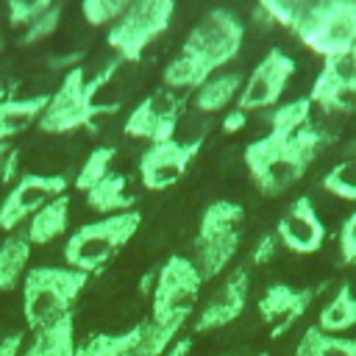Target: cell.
<instances>
[{"label":"cell","instance_id":"obj_1","mask_svg":"<svg viewBox=\"0 0 356 356\" xmlns=\"http://www.w3.org/2000/svg\"><path fill=\"white\" fill-rule=\"evenodd\" d=\"M264 25H281L323 58L356 47V0H264L253 11Z\"/></svg>","mask_w":356,"mask_h":356},{"label":"cell","instance_id":"obj_2","mask_svg":"<svg viewBox=\"0 0 356 356\" xmlns=\"http://www.w3.org/2000/svg\"><path fill=\"white\" fill-rule=\"evenodd\" d=\"M328 131L312 122L295 134L267 131L245 147L242 159L256 189L267 197H275L292 189L306 175V170L314 164L317 153L328 145Z\"/></svg>","mask_w":356,"mask_h":356},{"label":"cell","instance_id":"obj_3","mask_svg":"<svg viewBox=\"0 0 356 356\" xmlns=\"http://www.w3.org/2000/svg\"><path fill=\"white\" fill-rule=\"evenodd\" d=\"M122 61L114 58L108 64H103L97 72H92L86 78V70L78 64L72 70L64 72V78L58 81L56 92H50V100L39 117V131L42 134H53V136H61V134H72V131H81V128H89L95 131V120L100 114H114V106H100L97 103V95L100 89L114 78L117 67Z\"/></svg>","mask_w":356,"mask_h":356},{"label":"cell","instance_id":"obj_4","mask_svg":"<svg viewBox=\"0 0 356 356\" xmlns=\"http://www.w3.org/2000/svg\"><path fill=\"white\" fill-rule=\"evenodd\" d=\"M89 275L72 267H28L22 278V320L28 331H36L72 312L75 300L86 289Z\"/></svg>","mask_w":356,"mask_h":356},{"label":"cell","instance_id":"obj_5","mask_svg":"<svg viewBox=\"0 0 356 356\" xmlns=\"http://www.w3.org/2000/svg\"><path fill=\"white\" fill-rule=\"evenodd\" d=\"M142 214L134 211H122V214H108V217H97L92 222L78 225L67 242H64V267H72L83 275L103 270L139 231Z\"/></svg>","mask_w":356,"mask_h":356},{"label":"cell","instance_id":"obj_6","mask_svg":"<svg viewBox=\"0 0 356 356\" xmlns=\"http://www.w3.org/2000/svg\"><path fill=\"white\" fill-rule=\"evenodd\" d=\"M245 209L234 200H211L197 222V234L192 239V264L203 275V281L217 278L236 256L242 242Z\"/></svg>","mask_w":356,"mask_h":356},{"label":"cell","instance_id":"obj_7","mask_svg":"<svg viewBox=\"0 0 356 356\" xmlns=\"http://www.w3.org/2000/svg\"><path fill=\"white\" fill-rule=\"evenodd\" d=\"M203 275L189 256L172 253L159 267L153 292H150V323L156 325H186L189 314L203 289Z\"/></svg>","mask_w":356,"mask_h":356},{"label":"cell","instance_id":"obj_8","mask_svg":"<svg viewBox=\"0 0 356 356\" xmlns=\"http://www.w3.org/2000/svg\"><path fill=\"white\" fill-rule=\"evenodd\" d=\"M175 14L172 0H134L122 11V17L108 28L106 44L117 53L120 61H142L147 44L159 39Z\"/></svg>","mask_w":356,"mask_h":356},{"label":"cell","instance_id":"obj_9","mask_svg":"<svg viewBox=\"0 0 356 356\" xmlns=\"http://www.w3.org/2000/svg\"><path fill=\"white\" fill-rule=\"evenodd\" d=\"M245 42V22L231 8H211L186 33L181 53L197 58L211 75L231 64Z\"/></svg>","mask_w":356,"mask_h":356},{"label":"cell","instance_id":"obj_10","mask_svg":"<svg viewBox=\"0 0 356 356\" xmlns=\"http://www.w3.org/2000/svg\"><path fill=\"white\" fill-rule=\"evenodd\" d=\"M67 195V175L64 172H19V178L8 186L6 197L0 200V228L19 231L22 222L44 209L50 200Z\"/></svg>","mask_w":356,"mask_h":356},{"label":"cell","instance_id":"obj_11","mask_svg":"<svg viewBox=\"0 0 356 356\" xmlns=\"http://www.w3.org/2000/svg\"><path fill=\"white\" fill-rule=\"evenodd\" d=\"M181 108H184V100L175 92L159 86L128 111L122 122V134L131 139H145L150 145L170 142L175 139Z\"/></svg>","mask_w":356,"mask_h":356},{"label":"cell","instance_id":"obj_12","mask_svg":"<svg viewBox=\"0 0 356 356\" xmlns=\"http://www.w3.org/2000/svg\"><path fill=\"white\" fill-rule=\"evenodd\" d=\"M200 147H203V136L147 145L139 156L142 186L150 192H164V189L175 186L186 175V170L195 161V156L200 153Z\"/></svg>","mask_w":356,"mask_h":356},{"label":"cell","instance_id":"obj_13","mask_svg":"<svg viewBox=\"0 0 356 356\" xmlns=\"http://www.w3.org/2000/svg\"><path fill=\"white\" fill-rule=\"evenodd\" d=\"M292 75H295V58L289 53H284L281 47H270L264 53V58L242 81L236 108H242L245 114L261 111V108H275Z\"/></svg>","mask_w":356,"mask_h":356},{"label":"cell","instance_id":"obj_14","mask_svg":"<svg viewBox=\"0 0 356 356\" xmlns=\"http://www.w3.org/2000/svg\"><path fill=\"white\" fill-rule=\"evenodd\" d=\"M312 106H320L328 114L356 111V56H337L323 58V67L306 95Z\"/></svg>","mask_w":356,"mask_h":356},{"label":"cell","instance_id":"obj_15","mask_svg":"<svg viewBox=\"0 0 356 356\" xmlns=\"http://www.w3.org/2000/svg\"><path fill=\"white\" fill-rule=\"evenodd\" d=\"M248 295H250V273L248 267H236L234 273H228L222 286L200 306V312L192 320V334H209L231 325L245 312Z\"/></svg>","mask_w":356,"mask_h":356},{"label":"cell","instance_id":"obj_16","mask_svg":"<svg viewBox=\"0 0 356 356\" xmlns=\"http://www.w3.org/2000/svg\"><path fill=\"white\" fill-rule=\"evenodd\" d=\"M317 289L314 286H289V284H270L256 309H259V317L261 323L270 328V337L278 339L284 337L312 306Z\"/></svg>","mask_w":356,"mask_h":356},{"label":"cell","instance_id":"obj_17","mask_svg":"<svg viewBox=\"0 0 356 356\" xmlns=\"http://www.w3.org/2000/svg\"><path fill=\"white\" fill-rule=\"evenodd\" d=\"M275 239H278V245H284L286 250L300 253V256H312L323 248L325 225L309 197H298L284 209V214L278 217V225H275Z\"/></svg>","mask_w":356,"mask_h":356},{"label":"cell","instance_id":"obj_18","mask_svg":"<svg viewBox=\"0 0 356 356\" xmlns=\"http://www.w3.org/2000/svg\"><path fill=\"white\" fill-rule=\"evenodd\" d=\"M75 312L31 331L28 345L19 356H75Z\"/></svg>","mask_w":356,"mask_h":356},{"label":"cell","instance_id":"obj_19","mask_svg":"<svg viewBox=\"0 0 356 356\" xmlns=\"http://www.w3.org/2000/svg\"><path fill=\"white\" fill-rule=\"evenodd\" d=\"M47 100H50V92H39V95H28V97H11L8 95L0 103V145L11 142L14 136H19L31 125H36Z\"/></svg>","mask_w":356,"mask_h":356},{"label":"cell","instance_id":"obj_20","mask_svg":"<svg viewBox=\"0 0 356 356\" xmlns=\"http://www.w3.org/2000/svg\"><path fill=\"white\" fill-rule=\"evenodd\" d=\"M83 200H86V209L97 211L100 217L134 211V203H136V197L128 195V178L122 172H108L100 184L83 192Z\"/></svg>","mask_w":356,"mask_h":356},{"label":"cell","instance_id":"obj_21","mask_svg":"<svg viewBox=\"0 0 356 356\" xmlns=\"http://www.w3.org/2000/svg\"><path fill=\"white\" fill-rule=\"evenodd\" d=\"M242 92V75L239 72H214L206 83H200L192 92V106L197 114H217L228 108Z\"/></svg>","mask_w":356,"mask_h":356},{"label":"cell","instance_id":"obj_22","mask_svg":"<svg viewBox=\"0 0 356 356\" xmlns=\"http://www.w3.org/2000/svg\"><path fill=\"white\" fill-rule=\"evenodd\" d=\"M31 250H33V245L28 242L25 228L11 231L0 242V292H11L19 286V281L28 273Z\"/></svg>","mask_w":356,"mask_h":356},{"label":"cell","instance_id":"obj_23","mask_svg":"<svg viewBox=\"0 0 356 356\" xmlns=\"http://www.w3.org/2000/svg\"><path fill=\"white\" fill-rule=\"evenodd\" d=\"M67 225H70V195H61L28 220L25 234H28V242L36 248V245H50L58 236H64Z\"/></svg>","mask_w":356,"mask_h":356},{"label":"cell","instance_id":"obj_24","mask_svg":"<svg viewBox=\"0 0 356 356\" xmlns=\"http://www.w3.org/2000/svg\"><path fill=\"white\" fill-rule=\"evenodd\" d=\"M320 331L325 334H342V331H350L356 325V295L350 289V284H339L337 292L328 298V303L320 309L317 314V323H314Z\"/></svg>","mask_w":356,"mask_h":356},{"label":"cell","instance_id":"obj_25","mask_svg":"<svg viewBox=\"0 0 356 356\" xmlns=\"http://www.w3.org/2000/svg\"><path fill=\"white\" fill-rule=\"evenodd\" d=\"M292 356H356V337H337L309 325L300 334Z\"/></svg>","mask_w":356,"mask_h":356},{"label":"cell","instance_id":"obj_26","mask_svg":"<svg viewBox=\"0 0 356 356\" xmlns=\"http://www.w3.org/2000/svg\"><path fill=\"white\" fill-rule=\"evenodd\" d=\"M211 78V72L192 56L178 53L172 61H167V67L161 70V86L170 92H195L200 83H206Z\"/></svg>","mask_w":356,"mask_h":356},{"label":"cell","instance_id":"obj_27","mask_svg":"<svg viewBox=\"0 0 356 356\" xmlns=\"http://www.w3.org/2000/svg\"><path fill=\"white\" fill-rule=\"evenodd\" d=\"M139 331H142V320L125 331H117V334L97 331L75 348V356H131L134 345L139 342Z\"/></svg>","mask_w":356,"mask_h":356},{"label":"cell","instance_id":"obj_28","mask_svg":"<svg viewBox=\"0 0 356 356\" xmlns=\"http://www.w3.org/2000/svg\"><path fill=\"white\" fill-rule=\"evenodd\" d=\"M312 122V100L309 97H295L289 103H278L267 114V125L275 134H295Z\"/></svg>","mask_w":356,"mask_h":356},{"label":"cell","instance_id":"obj_29","mask_svg":"<svg viewBox=\"0 0 356 356\" xmlns=\"http://www.w3.org/2000/svg\"><path fill=\"white\" fill-rule=\"evenodd\" d=\"M114 156H117V150H114L111 145H100V147L89 150L86 159L81 161L75 178H72L75 189H78V192H89L95 184H100V181L111 172V161H114Z\"/></svg>","mask_w":356,"mask_h":356},{"label":"cell","instance_id":"obj_30","mask_svg":"<svg viewBox=\"0 0 356 356\" xmlns=\"http://www.w3.org/2000/svg\"><path fill=\"white\" fill-rule=\"evenodd\" d=\"M178 331L181 325H156L150 320H142L139 342L134 345L131 356H164L170 345L178 339Z\"/></svg>","mask_w":356,"mask_h":356},{"label":"cell","instance_id":"obj_31","mask_svg":"<svg viewBox=\"0 0 356 356\" xmlns=\"http://www.w3.org/2000/svg\"><path fill=\"white\" fill-rule=\"evenodd\" d=\"M320 186H323L328 195L339 197V200H356V156H353V159H345V161H339V164H334V167L323 175Z\"/></svg>","mask_w":356,"mask_h":356},{"label":"cell","instance_id":"obj_32","mask_svg":"<svg viewBox=\"0 0 356 356\" xmlns=\"http://www.w3.org/2000/svg\"><path fill=\"white\" fill-rule=\"evenodd\" d=\"M61 17H64V3H53V6H50V8L36 19V22H31V25L19 33L17 44H19V47H31V44H39V42L50 39V36L58 31Z\"/></svg>","mask_w":356,"mask_h":356},{"label":"cell","instance_id":"obj_33","mask_svg":"<svg viewBox=\"0 0 356 356\" xmlns=\"http://www.w3.org/2000/svg\"><path fill=\"white\" fill-rule=\"evenodd\" d=\"M128 3L131 0H83L81 3V14H83L86 25H92V28H100V25L111 28L122 17Z\"/></svg>","mask_w":356,"mask_h":356},{"label":"cell","instance_id":"obj_34","mask_svg":"<svg viewBox=\"0 0 356 356\" xmlns=\"http://www.w3.org/2000/svg\"><path fill=\"white\" fill-rule=\"evenodd\" d=\"M53 6V0H8L6 11H8V25L11 28H28L31 22H36L47 8Z\"/></svg>","mask_w":356,"mask_h":356},{"label":"cell","instance_id":"obj_35","mask_svg":"<svg viewBox=\"0 0 356 356\" xmlns=\"http://www.w3.org/2000/svg\"><path fill=\"white\" fill-rule=\"evenodd\" d=\"M339 259L345 264H356V209L339 225Z\"/></svg>","mask_w":356,"mask_h":356},{"label":"cell","instance_id":"obj_36","mask_svg":"<svg viewBox=\"0 0 356 356\" xmlns=\"http://www.w3.org/2000/svg\"><path fill=\"white\" fill-rule=\"evenodd\" d=\"M275 250H278V239H275V234H261L259 242H256L253 250H250V264H256V267L270 264V261L275 259Z\"/></svg>","mask_w":356,"mask_h":356},{"label":"cell","instance_id":"obj_37","mask_svg":"<svg viewBox=\"0 0 356 356\" xmlns=\"http://www.w3.org/2000/svg\"><path fill=\"white\" fill-rule=\"evenodd\" d=\"M245 125H248V114H245L242 108L234 106L231 111L222 114V131H225V134H239Z\"/></svg>","mask_w":356,"mask_h":356},{"label":"cell","instance_id":"obj_38","mask_svg":"<svg viewBox=\"0 0 356 356\" xmlns=\"http://www.w3.org/2000/svg\"><path fill=\"white\" fill-rule=\"evenodd\" d=\"M19 353H22V334L19 331L0 337V356H19Z\"/></svg>","mask_w":356,"mask_h":356},{"label":"cell","instance_id":"obj_39","mask_svg":"<svg viewBox=\"0 0 356 356\" xmlns=\"http://www.w3.org/2000/svg\"><path fill=\"white\" fill-rule=\"evenodd\" d=\"M192 353V337H178L164 356H189Z\"/></svg>","mask_w":356,"mask_h":356},{"label":"cell","instance_id":"obj_40","mask_svg":"<svg viewBox=\"0 0 356 356\" xmlns=\"http://www.w3.org/2000/svg\"><path fill=\"white\" fill-rule=\"evenodd\" d=\"M11 142H3L0 145V184H3V167H6V159H8V153H11Z\"/></svg>","mask_w":356,"mask_h":356},{"label":"cell","instance_id":"obj_41","mask_svg":"<svg viewBox=\"0 0 356 356\" xmlns=\"http://www.w3.org/2000/svg\"><path fill=\"white\" fill-rule=\"evenodd\" d=\"M6 97H8V89H6V86H3V78H0V103H3V100H6Z\"/></svg>","mask_w":356,"mask_h":356},{"label":"cell","instance_id":"obj_42","mask_svg":"<svg viewBox=\"0 0 356 356\" xmlns=\"http://www.w3.org/2000/svg\"><path fill=\"white\" fill-rule=\"evenodd\" d=\"M3 47H6V42H3V36H0V53H3Z\"/></svg>","mask_w":356,"mask_h":356},{"label":"cell","instance_id":"obj_43","mask_svg":"<svg viewBox=\"0 0 356 356\" xmlns=\"http://www.w3.org/2000/svg\"><path fill=\"white\" fill-rule=\"evenodd\" d=\"M256 356H270V353H256Z\"/></svg>","mask_w":356,"mask_h":356},{"label":"cell","instance_id":"obj_44","mask_svg":"<svg viewBox=\"0 0 356 356\" xmlns=\"http://www.w3.org/2000/svg\"><path fill=\"white\" fill-rule=\"evenodd\" d=\"M353 56H356V47H353Z\"/></svg>","mask_w":356,"mask_h":356}]
</instances>
